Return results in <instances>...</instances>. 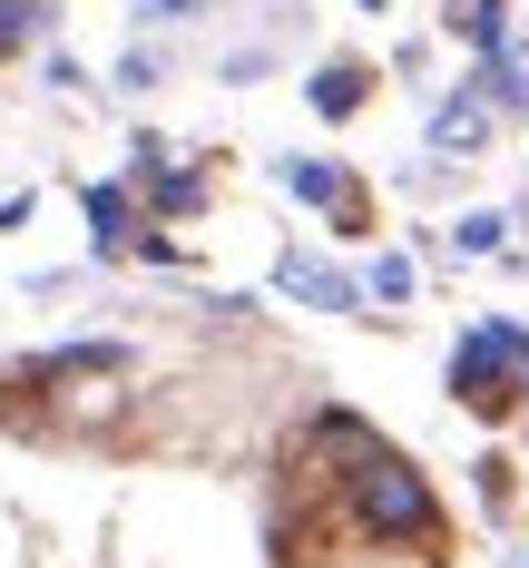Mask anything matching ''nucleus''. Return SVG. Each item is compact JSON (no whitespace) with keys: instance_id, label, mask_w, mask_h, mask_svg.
<instances>
[{"instance_id":"obj_7","label":"nucleus","mask_w":529,"mask_h":568,"mask_svg":"<svg viewBox=\"0 0 529 568\" xmlns=\"http://www.w3.org/2000/svg\"><path fill=\"white\" fill-rule=\"evenodd\" d=\"M363 89H373V69H353V59H334V69L314 79V109H324V118H353V109H363Z\"/></svg>"},{"instance_id":"obj_10","label":"nucleus","mask_w":529,"mask_h":568,"mask_svg":"<svg viewBox=\"0 0 529 568\" xmlns=\"http://www.w3.org/2000/svg\"><path fill=\"white\" fill-rule=\"evenodd\" d=\"M373 294L403 304V294H411V255H383V265H373Z\"/></svg>"},{"instance_id":"obj_6","label":"nucleus","mask_w":529,"mask_h":568,"mask_svg":"<svg viewBox=\"0 0 529 568\" xmlns=\"http://www.w3.org/2000/svg\"><path fill=\"white\" fill-rule=\"evenodd\" d=\"M89 226H99V255H138V216H128V196L118 186H89Z\"/></svg>"},{"instance_id":"obj_13","label":"nucleus","mask_w":529,"mask_h":568,"mask_svg":"<svg viewBox=\"0 0 529 568\" xmlns=\"http://www.w3.org/2000/svg\"><path fill=\"white\" fill-rule=\"evenodd\" d=\"M363 10H383V0H363Z\"/></svg>"},{"instance_id":"obj_1","label":"nucleus","mask_w":529,"mask_h":568,"mask_svg":"<svg viewBox=\"0 0 529 568\" xmlns=\"http://www.w3.org/2000/svg\"><path fill=\"white\" fill-rule=\"evenodd\" d=\"M344 480H353V519H363L373 539H393V549H431V539H441V510H431V490H421V470H411L403 452L373 442Z\"/></svg>"},{"instance_id":"obj_2","label":"nucleus","mask_w":529,"mask_h":568,"mask_svg":"<svg viewBox=\"0 0 529 568\" xmlns=\"http://www.w3.org/2000/svg\"><path fill=\"white\" fill-rule=\"evenodd\" d=\"M451 393H461L470 412H510V402L529 393V334L520 324H480V334H461V353H451Z\"/></svg>"},{"instance_id":"obj_9","label":"nucleus","mask_w":529,"mask_h":568,"mask_svg":"<svg viewBox=\"0 0 529 568\" xmlns=\"http://www.w3.org/2000/svg\"><path fill=\"white\" fill-rule=\"evenodd\" d=\"M30 30H40V0H0V59L30 50Z\"/></svg>"},{"instance_id":"obj_3","label":"nucleus","mask_w":529,"mask_h":568,"mask_svg":"<svg viewBox=\"0 0 529 568\" xmlns=\"http://www.w3.org/2000/svg\"><path fill=\"white\" fill-rule=\"evenodd\" d=\"M285 196H304V206H324L344 235H363V196L344 186V168H324V158H285Z\"/></svg>"},{"instance_id":"obj_12","label":"nucleus","mask_w":529,"mask_h":568,"mask_svg":"<svg viewBox=\"0 0 529 568\" xmlns=\"http://www.w3.org/2000/svg\"><path fill=\"white\" fill-rule=\"evenodd\" d=\"M118 89H157V50H128V59H118Z\"/></svg>"},{"instance_id":"obj_5","label":"nucleus","mask_w":529,"mask_h":568,"mask_svg":"<svg viewBox=\"0 0 529 568\" xmlns=\"http://www.w3.org/2000/svg\"><path fill=\"white\" fill-rule=\"evenodd\" d=\"M480 138H490V99H451L431 118V158H480Z\"/></svg>"},{"instance_id":"obj_8","label":"nucleus","mask_w":529,"mask_h":568,"mask_svg":"<svg viewBox=\"0 0 529 568\" xmlns=\"http://www.w3.org/2000/svg\"><path fill=\"white\" fill-rule=\"evenodd\" d=\"M500 235H510V216H490V206H480V216L451 226V245H461V255H500Z\"/></svg>"},{"instance_id":"obj_11","label":"nucleus","mask_w":529,"mask_h":568,"mask_svg":"<svg viewBox=\"0 0 529 568\" xmlns=\"http://www.w3.org/2000/svg\"><path fill=\"white\" fill-rule=\"evenodd\" d=\"M196 10H206V0H138V30H147V20L167 30V20H196Z\"/></svg>"},{"instance_id":"obj_4","label":"nucleus","mask_w":529,"mask_h":568,"mask_svg":"<svg viewBox=\"0 0 529 568\" xmlns=\"http://www.w3.org/2000/svg\"><path fill=\"white\" fill-rule=\"evenodd\" d=\"M275 284H285V294H304V304H324V314H363V294H373V284L334 275V265H314V255H285V265H275Z\"/></svg>"}]
</instances>
